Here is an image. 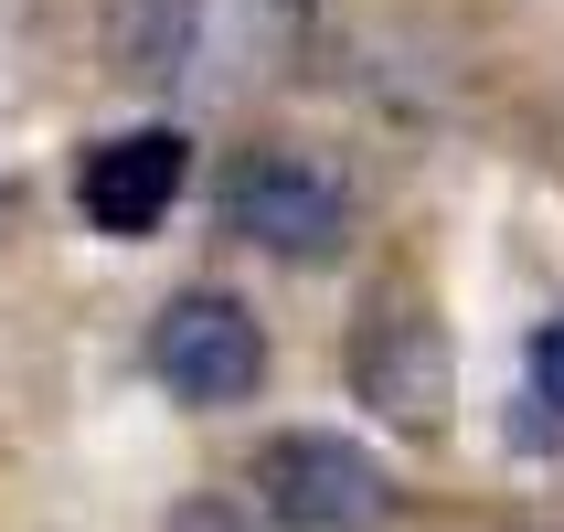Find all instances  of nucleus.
<instances>
[{"label":"nucleus","instance_id":"obj_1","mask_svg":"<svg viewBox=\"0 0 564 532\" xmlns=\"http://www.w3.org/2000/svg\"><path fill=\"white\" fill-rule=\"evenodd\" d=\"M224 214H235L246 246L288 256V267H330V256L351 246V182H341L319 150H288V139H267V150L235 160Z\"/></svg>","mask_w":564,"mask_h":532},{"label":"nucleus","instance_id":"obj_2","mask_svg":"<svg viewBox=\"0 0 564 532\" xmlns=\"http://www.w3.org/2000/svg\"><path fill=\"white\" fill-rule=\"evenodd\" d=\"M256 511L278 532H373L394 511V479H383L373 447L330 437V426H288V437L256 447Z\"/></svg>","mask_w":564,"mask_h":532},{"label":"nucleus","instance_id":"obj_3","mask_svg":"<svg viewBox=\"0 0 564 532\" xmlns=\"http://www.w3.org/2000/svg\"><path fill=\"white\" fill-rule=\"evenodd\" d=\"M150 373L171 405L192 415H224L267 383V319L235 298V287H182L171 310L150 319Z\"/></svg>","mask_w":564,"mask_h":532},{"label":"nucleus","instance_id":"obj_4","mask_svg":"<svg viewBox=\"0 0 564 532\" xmlns=\"http://www.w3.org/2000/svg\"><path fill=\"white\" fill-rule=\"evenodd\" d=\"M351 394L394 426V437H437L447 405H458V351H447V330L415 298H373V310L351 319Z\"/></svg>","mask_w":564,"mask_h":532},{"label":"nucleus","instance_id":"obj_5","mask_svg":"<svg viewBox=\"0 0 564 532\" xmlns=\"http://www.w3.org/2000/svg\"><path fill=\"white\" fill-rule=\"evenodd\" d=\"M192 139L182 128H128V139H96L86 171H75V214L96 235H160V214L182 203Z\"/></svg>","mask_w":564,"mask_h":532},{"label":"nucleus","instance_id":"obj_6","mask_svg":"<svg viewBox=\"0 0 564 532\" xmlns=\"http://www.w3.org/2000/svg\"><path fill=\"white\" fill-rule=\"evenodd\" d=\"M160 532H278L256 501H235V490H192V501H171V522Z\"/></svg>","mask_w":564,"mask_h":532},{"label":"nucleus","instance_id":"obj_7","mask_svg":"<svg viewBox=\"0 0 564 532\" xmlns=\"http://www.w3.org/2000/svg\"><path fill=\"white\" fill-rule=\"evenodd\" d=\"M522 373H533V405H543V415L564 426V310H554V319L533 330V351H522Z\"/></svg>","mask_w":564,"mask_h":532}]
</instances>
